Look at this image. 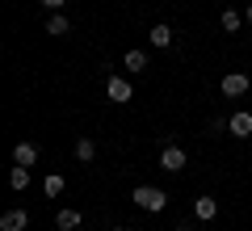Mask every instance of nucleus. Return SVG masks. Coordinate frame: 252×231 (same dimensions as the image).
Segmentation results:
<instances>
[{
  "label": "nucleus",
  "instance_id": "6e6552de",
  "mask_svg": "<svg viewBox=\"0 0 252 231\" xmlns=\"http://www.w3.org/2000/svg\"><path fill=\"white\" fill-rule=\"evenodd\" d=\"M55 227H59V231H76V227H80V210H72V206H63V210L55 214Z\"/></svg>",
  "mask_w": 252,
  "mask_h": 231
},
{
  "label": "nucleus",
  "instance_id": "7ed1b4c3",
  "mask_svg": "<svg viewBox=\"0 0 252 231\" xmlns=\"http://www.w3.org/2000/svg\"><path fill=\"white\" fill-rule=\"evenodd\" d=\"M185 164H189V156L177 147V143L160 147V168H164V172H185Z\"/></svg>",
  "mask_w": 252,
  "mask_h": 231
},
{
  "label": "nucleus",
  "instance_id": "20e7f679",
  "mask_svg": "<svg viewBox=\"0 0 252 231\" xmlns=\"http://www.w3.org/2000/svg\"><path fill=\"white\" fill-rule=\"evenodd\" d=\"M219 89H223V97H244L248 93V76L244 71H227L223 80H219Z\"/></svg>",
  "mask_w": 252,
  "mask_h": 231
},
{
  "label": "nucleus",
  "instance_id": "ddd939ff",
  "mask_svg": "<svg viewBox=\"0 0 252 231\" xmlns=\"http://www.w3.org/2000/svg\"><path fill=\"white\" fill-rule=\"evenodd\" d=\"M219 26H223L227 34H235V30L244 26V13H235V9H223V17H219Z\"/></svg>",
  "mask_w": 252,
  "mask_h": 231
},
{
  "label": "nucleus",
  "instance_id": "39448f33",
  "mask_svg": "<svg viewBox=\"0 0 252 231\" xmlns=\"http://www.w3.org/2000/svg\"><path fill=\"white\" fill-rule=\"evenodd\" d=\"M13 164H26V168H34V164H38V143L21 139L17 147H13Z\"/></svg>",
  "mask_w": 252,
  "mask_h": 231
},
{
  "label": "nucleus",
  "instance_id": "9d476101",
  "mask_svg": "<svg viewBox=\"0 0 252 231\" xmlns=\"http://www.w3.org/2000/svg\"><path fill=\"white\" fill-rule=\"evenodd\" d=\"M147 42H152V46H156V51H164V46H168V42H172V30H168V26H164V21H160V26H152V34H147Z\"/></svg>",
  "mask_w": 252,
  "mask_h": 231
},
{
  "label": "nucleus",
  "instance_id": "0eeeda50",
  "mask_svg": "<svg viewBox=\"0 0 252 231\" xmlns=\"http://www.w3.org/2000/svg\"><path fill=\"white\" fill-rule=\"evenodd\" d=\"M30 227V214L26 210H4L0 214V231H26Z\"/></svg>",
  "mask_w": 252,
  "mask_h": 231
},
{
  "label": "nucleus",
  "instance_id": "423d86ee",
  "mask_svg": "<svg viewBox=\"0 0 252 231\" xmlns=\"http://www.w3.org/2000/svg\"><path fill=\"white\" fill-rule=\"evenodd\" d=\"M227 131H231V139H248V134H252V114H244V109L231 114V118H227Z\"/></svg>",
  "mask_w": 252,
  "mask_h": 231
},
{
  "label": "nucleus",
  "instance_id": "a211bd4d",
  "mask_svg": "<svg viewBox=\"0 0 252 231\" xmlns=\"http://www.w3.org/2000/svg\"><path fill=\"white\" fill-rule=\"evenodd\" d=\"M177 231H193V223H181V227H177Z\"/></svg>",
  "mask_w": 252,
  "mask_h": 231
},
{
  "label": "nucleus",
  "instance_id": "6ab92c4d",
  "mask_svg": "<svg viewBox=\"0 0 252 231\" xmlns=\"http://www.w3.org/2000/svg\"><path fill=\"white\" fill-rule=\"evenodd\" d=\"M244 17H248V21H252V4H248V9H244Z\"/></svg>",
  "mask_w": 252,
  "mask_h": 231
},
{
  "label": "nucleus",
  "instance_id": "f257e3e1",
  "mask_svg": "<svg viewBox=\"0 0 252 231\" xmlns=\"http://www.w3.org/2000/svg\"><path fill=\"white\" fill-rule=\"evenodd\" d=\"M130 202H135L139 210H147V214H160L164 206H168V194H164V189H156V185H139L135 194H130Z\"/></svg>",
  "mask_w": 252,
  "mask_h": 231
},
{
  "label": "nucleus",
  "instance_id": "dca6fc26",
  "mask_svg": "<svg viewBox=\"0 0 252 231\" xmlns=\"http://www.w3.org/2000/svg\"><path fill=\"white\" fill-rule=\"evenodd\" d=\"M93 156H97V143H93V139H80V143H76V160H84V164H89Z\"/></svg>",
  "mask_w": 252,
  "mask_h": 231
},
{
  "label": "nucleus",
  "instance_id": "9b49d317",
  "mask_svg": "<svg viewBox=\"0 0 252 231\" xmlns=\"http://www.w3.org/2000/svg\"><path fill=\"white\" fill-rule=\"evenodd\" d=\"M46 34H51V38H63V34H72V26H67V17H63V13H55V17L46 21Z\"/></svg>",
  "mask_w": 252,
  "mask_h": 231
},
{
  "label": "nucleus",
  "instance_id": "f03ea898",
  "mask_svg": "<svg viewBox=\"0 0 252 231\" xmlns=\"http://www.w3.org/2000/svg\"><path fill=\"white\" fill-rule=\"evenodd\" d=\"M105 97L114 101V105H126V101H135V89H130L126 76H109L105 80Z\"/></svg>",
  "mask_w": 252,
  "mask_h": 231
},
{
  "label": "nucleus",
  "instance_id": "4468645a",
  "mask_svg": "<svg viewBox=\"0 0 252 231\" xmlns=\"http://www.w3.org/2000/svg\"><path fill=\"white\" fill-rule=\"evenodd\" d=\"M9 185H13V189H17V194H21V189H26V185H30V168H26V164H17V168H13V172H9Z\"/></svg>",
  "mask_w": 252,
  "mask_h": 231
},
{
  "label": "nucleus",
  "instance_id": "f3484780",
  "mask_svg": "<svg viewBox=\"0 0 252 231\" xmlns=\"http://www.w3.org/2000/svg\"><path fill=\"white\" fill-rule=\"evenodd\" d=\"M42 4H46V9H55V13H59L63 4H67V0H42Z\"/></svg>",
  "mask_w": 252,
  "mask_h": 231
},
{
  "label": "nucleus",
  "instance_id": "2eb2a0df",
  "mask_svg": "<svg viewBox=\"0 0 252 231\" xmlns=\"http://www.w3.org/2000/svg\"><path fill=\"white\" fill-rule=\"evenodd\" d=\"M63 185H67V181H63L59 172H51V177L42 181V189H46V198H59V194H63Z\"/></svg>",
  "mask_w": 252,
  "mask_h": 231
},
{
  "label": "nucleus",
  "instance_id": "f8f14e48",
  "mask_svg": "<svg viewBox=\"0 0 252 231\" xmlns=\"http://www.w3.org/2000/svg\"><path fill=\"white\" fill-rule=\"evenodd\" d=\"M126 71H130V76L147 71V55H143V51H126Z\"/></svg>",
  "mask_w": 252,
  "mask_h": 231
},
{
  "label": "nucleus",
  "instance_id": "aec40b11",
  "mask_svg": "<svg viewBox=\"0 0 252 231\" xmlns=\"http://www.w3.org/2000/svg\"><path fill=\"white\" fill-rule=\"evenodd\" d=\"M109 231H130V227H109Z\"/></svg>",
  "mask_w": 252,
  "mask_h": 231
},
{
  "label": "nucleus",
  "instance_id": "1a4fd4ad",
  "mask_svg": "<svg viewBox=\"0 0 252 231\" xmlns=\"http://www.w3.org/2000/svg\"><path fill=\"white\" fill-rule=\"evenodd\" d=\"M193 214H198L202 223H210L219 214V202H215V198H198V202H193Z\"/></svg>",
  "mask_w": 252,
  "mask_h": 231
}]
</instances>
